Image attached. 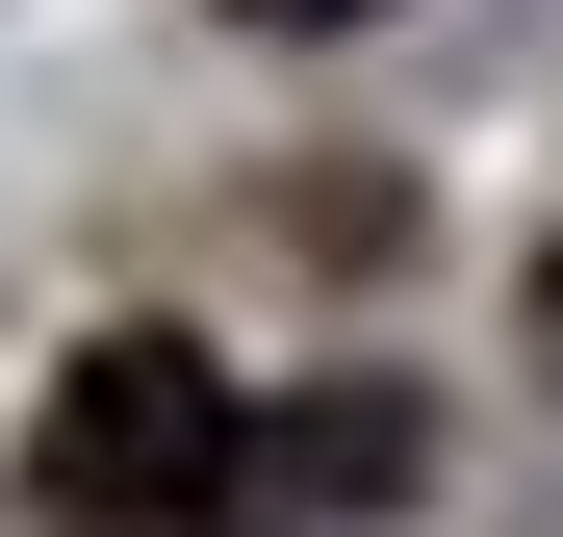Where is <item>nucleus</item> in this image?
<instances>
[{
	"mask_svg": "<svg viewBox=\"0 0 563 537\" xmlns=\"http://www.w3.org/2000/svg\"><path fill=\"white\" fill-rule=\"evenodd\" d=\"M231 26H385V0H231Z\"/></svg>",
	"mask_w": 563,
	"mask_h": 537,
	"instance_id": "2",
	"label": "nucleus"
},
{
	"mask_svg": "<svg viewBox=\"0 0 563 537\" xmlns=\"http://www.w3.org/2000/svg\"><path fill=\"white\" fill-rule=\"evenodd\" d=\"M231 486H256V410H231L206 333H77L52 358V410H26V512L52 537H179Z\"/></svg>",
	"mask_w": 563,
	"mask_h": 537,
	"instance_id": "1",
	"label": "nucleus"
},
{
	"mask_svg": "<svg viewBox=\"0 0 563 537\" xmlns=\"http://www.w3.org/2000/svg\"><path fill=\"white\" fill-rule=\"evenodd\" d=\"M538 358H563V256H538Z\"/></svg>",
	"mask_w": 563,
	"mask_h": 537,
	"instance_id": "3",
	"label": "nucleus"
}]
</instances>
